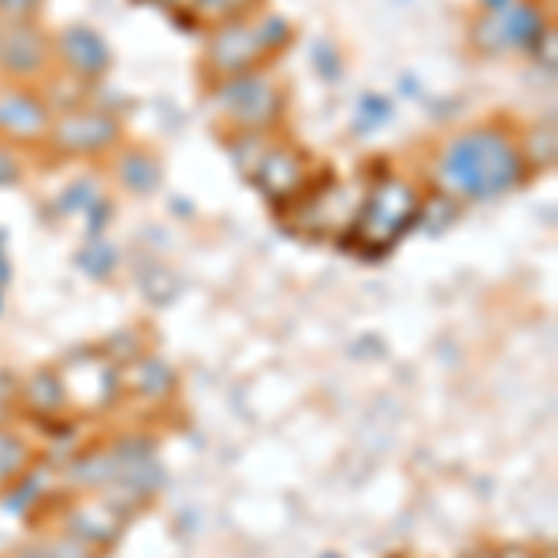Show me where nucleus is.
<instances>
[{"instance_id":"nucleus-1","label":"nucleus","mask_w":558,"mask_h":558,"mask_svg":"<svg viewBox=\"0 0 558 558\" xmlns=\"http://www.w3.org/2000/svg\"><path fill=\"white\" fill-rule=\"evenodd\" d=\"M533 175L518 142L499 128L462 131L439 149L436 179L439 191L465 202H495V197L525 186Z\"/></svg>"},{"instance_id":"nucleus-2","label":"nucleus","mask_w":558,"mask_h":558,"mask_svg":"<svg viewBox=\"0 0 558 558\" xmlns=\"http://www.w3.org/2000/svg\"><path fill=\"white\" fill-rule=\"evenodd\" d=\"M417 205H421V194L413 191L407 179L380 175L373 183V191L365 194L357 216L350 220L343 246H350L354 254H368V257L391 254V250L417 228Z\"/></svg>"},{"instance_id":"nucleus-3","label":"nucleus","mask_w":558,"mask_h":558,"mask_svg":"<svg viewBox=\"0 0 558 558\" xmlns=\"http://www.w3.org/2000/svg\"><path fill=\"white\" fill-rule=\"evenodd\" d=\"M551 31L544 4L539 0H507L495 12H481V20L473 23L470 38L481 52H536V45L544 41V34Z\"/></svg>"},{"instance_id":"nucleus-4","label":"nucleus","mask_w":558,"mask_h":558,"mask_svg":"<svg viewBox=\"0 0 558 558\" xmlns=\"http://www.w3.org/2000/svg\"><path fill=\"white\" fill-rule=\"evenodd\" d=\"M213 101L235 123V131H272L276 120L283 116V89L260 71L216 83Z\"/></svg>"},{"instance_id":"nucleus-5","label":"nucleus","mask_w":558,"mask_h":558,"mask_svg":"<svg viewBox=\"0 0 558 558\" xmlns=\"http://www.w3.org/2000/svg\"><path fill=\"white\" fill-rule=\"evenodd\" d=\"M49 146L60 157H101V153L116 149L123 138L120 120L105 108H71L49 128Z\"/></svg>"},{"instance_id":"nucleus-6","label":"nucleus","mask_w":558,"mask_h":558,"mask_svg":"<svg viewBox=\"0 0 558 558\" xmlns=\"http://www.w3.org/2000/svg\"><path fill=\"white\" fill-rule=\"evenodd\" d=\"M250 183L257 186L265 202H272L276 213H283L310 186V157L299 146H291V142H268L257 168L250 172Z\"/></svg>"},{"instance_id":"nucleus-7","label":"nucleus","mask_w":558,"mask_h":558,"mask_svg":"<svg viewBox=\"0 0 558 558\" xmlns=\"http://www.w3.org/2000/svg\"><path fill=\"white\" fill-rule=\"evenodd\" d=\"M265 60H268V49L257 38V26L246 20L216 26L209 45H205V71L216 75V83L250 75V71H257Z\"/></svg>"},{"instance_id":"nucleus-8","label":"nucleus","mask_w":558,"mask_h":558,"mask_svg":"<svg viewBox=\"0 0 558 558\" xmlns=\"http://www.w3.org/2000/svg\"><path fill=\"white\" fill-rule=\"evenodd\" d=\"M49 128H52V112L38 89H26V86L0 89V138L41 142Z\"/></svg>"},{"instance_id":"nucleus-9","label":"nucleus","mask_w":558,"mask_h":558,"mask_svg":"<svg viewBox=\"0 0 558 558\" xmlns=\"http://www.w3.org/2000/svg\"><path fill=\"white\" fill-rule=\"evenodd\" d=\"M49 57H52V45L41 34V26L4 23V31H0V71L8 78L26 83V78L41 75L49 68Z\"/></svg>"},{"instance_id":"nucleus-10","label":"nucleus","mask_w":558,"mask_h":558,"mask_svg":"<svg viewBox=\"0 0 558 558\" xmlns=\"http://www.w3.org/2000/svg\"><path fill=\"white\" fill-rule=\"evenodd\" d=\"M57 52H60V60H64L68 75L78 78V83H97V78L112 68V49H108L105 34L86 23H75V26H68V31H60Z\"/></svg>"},{"instance_id":"nucleus-11","label":"nucleus","mask_w":558,"mask_h":558,"mask_svg":"<svg viewBox=\"0 0 558 558\" xmlns=\"http://www.w3.org/2000/svg\"><path fill=\"white\" fill-rule=\"evenodd\" d=\"M64 521H68L71 536H78L83 544L101 551V547H112L116 539H120L123 525H128V514L101 499V502H83V507H75Z\"/></svg>"},{"instance_id":"nucleus-12","label":"nucleus","mask_w":558,"mask_h":558,"mask_svg":"<svg viewBox=\"0 0 558 558\" xmlns=\"http://www.w3.org/2000/svg\"><path fill=\"white\" fill-rule=\"evenodd\" d=\"M120 387H128L131 395H138V399H168V395L175 391V373L168 368L160 357H134L120 368Z\"/></svg>"},{"instance_id":"nucleus-13","label":"nucleus","mask_w":558,"mask_h":558,"mask_svg":"<svg viewBox=\"0 0 558 558\" xmlns=\"http://www.w3.org/2000/svg\"><path fill=\"white\" fill-rule=\"evenodd\" d=\"M116 179H120L123 191H131L134 197H149L165 183V165H160V157L149 149H128L116 160Z\"/></svg>"},{"instance_id":"nucleus-14","label":"nucleus","mask_w":558,"mask_h":558,"mask_svg":"<svg viewBox=\"0 0 558 558\" xmlns=\"http://www.w3.org/2000/svg\"><path fill=\"white\" fill-rule=\"evenodd\" d=\"M23 399H26V407H31V413H38V417H57V413L68 410L64 380H60V373H52V368H38V373L26 380Z\"/></svg>"},{"instance_id":"nucleus-15","label":"nucleus","mask_w":558,"mask_h":558,"mask_svg":"<svg viewBox=\"0 0 558 558\" xmlns=\"http://www.w3.org/2000/svg\"><path fill=\"white\" fill-rule=\"evenodd\" d=\"M257 4L260 0H179V12H186V26L197 23L223 26V23L246 20Z\"/></svg>"},{"instance_id":"nucleus-16","label":"nucleus","mask_w":558,"mask_h":558,"mask_svg":"<svg viewBox=\"0 0 558 558\" xmlns=\"http://www.w3.org/2000/svg\"><path fill=\"white\" fill-rule=\"evenodd\" d=\"M116 476H120V458H116L112 447L89 451L83 458H75V465H71V481L89 484V488H97V484H112Z\"/></svg>"},{"instance_id":"nucleus-17","label":"nucleus","mask_w":558,"mask_h":558,"mask_svg":"<svg viewBox=\"0 0 558 558\" xmlns=\"http://www.w3.org/2000/svg\"><path fill=\"white\" fill-rule=\"evenodd\" d=\"M521 157H525L529 172H539V168H551L555 157H558V138H555V128H533L525 131V142H521Z\"/></svg>"},{"instance_id":"nucleus-18","label":"nucleus","mask_w":558,"mask_h":558,"mask_svg":"<svg viewBox=\"0 0 558 558\" xmlns=\"http://www.w3.org/2000/svg\"><path fill=\"white\" fill-rule=\"evenodd\" d=\"M454 220H458V197L444 194V191H436L417 205V223H425L428 235H444Z\"/></svg>"},{"instance_id":"nucleus-19","label":"nucleus","mask_w":558,"mask_h":558,"mask_svg":"<svg viewBox=\"0 0 558 558\" xmlns=\"http://www.w3.org/2000/svg\"><path fill=\"white\" fill-rule=\"evenodd\" d=\"M268 142H272V138H268V131H235V138H228L231 160H235V168L246 179L257 168V160H260V153L268 149Z\"/></svg>"},{"instance_id":"nucleus-20","label":"nucleus","mask_w":558,"mask_h":558,"mask_svg":"<svg viewBox=\"0 0 558 558\" xmlns=\"http://www.w3.org/2000/svg\"><path fill=\"white\" fill-rule=\"evenodd\" d=\"M26 458H31V451H26V444L15 432L0 428V488H8L12 481H20L23 470H26Z\"/></svg>"},{"instance_id":"nucleus-21","label":"nucleus","mask_w":558,"mask_h":558,"mask_svg":"<svg viewBox=\"0 0 558 558\" xmlns=\"http://www.w3.org/2000/svg\"><path fill=\"white\" fill-rule=\"evenodd\" d=\"M391 116H395L391 97L365 94L362 101H357V112H354V134H376V128H384Z\"/></svg>"},{"instance_id":"nucleus-22","label":"nucleus","mask_w":558,"mask_h":558,"mask_svg":"<svg viewBox=\"0 0 558 558\" xmlns=\"http://www.w3.org/2000/svg\"><path fill=\"white\" fill-rule=\"evenodd\" d=\"M78 268H83V272L89 276V279H108L116 272V250L108 246V242H89L86 250H78Z\"/></svg>"},{"instance_id":"nucleus-23","label":"nucleus","mask_w":558,"mask_h":558,"mask_svg":"<svg viewBox=\"0 0 558 558\" xmlns=\"http://www.w3.org/2000/svg\"><path fill=\"white\" fill-rule=\"evenodd\" d=\"M254 26H257V38H260V45H265V49H268V57H272V52H279V49H287V41H291V34H294V26L287 23L283 15H276V12L257 15Z\"/></svg>"},{"instance_id":"nucleus-24","label":"nucleus","mask_w":558,"mask_h":558,"mask_svg":"<svg viewBox=\"0 0 558 558\" xmlns=\"http://www.w3.org/2000/svg\"><path fill=\"white\" fill-rule=\"evenodd\" d=\"M142 291H146L149 302L168 305V302H175V294L183 291V283H179V279L168 272V268H149L146 279H142Z\"/></svg>"},{"instance_id":"nucleus-25","label":"nucleus","mask_w":558,"mask_h":558,"mask_svg":"<svg viewBox=\"0 0 558 558\" xmlns=\"http://www.w3.org/2000/svg\"><path fill=\"white\" fill-rule=\"evenodd\" d=\"M101 197V191H97L94 179H78V183H71L64 194H60L57 209L60 213H78V209H89V205Z\"/></svg>"},{"instance_id":"nucleus-26","label":"nucleus","mask_w":558,"mask_h":558,"mask_svg":"<svg viewBox=\"0 0 558 558\" xmlns=\"http://www.w3.org/2000/svg\"><path fill=\"white\" fill-rule=\"evenodd\" d=\"M313 64H317L320 78H328V83H336L339 75H343V64H339V52L331 41H317L313 45Z\"/></svg>"},{"instance_id":"nucleus-27","label":"nucleus","mask_w":558,"mask_h":558,"mask_svg":"<svg viewBox=\"0 0 558 558\" xmlns=\"http://www.w3.org/2000/svg\"><path fill=\"white\" fill-rule=\"evenodd\" d=\"M38 495H41V476H26V481L20 484V488H8V495H4V507L20 514V510L31 507V499H38Z\"/></svg>"},{"instance_id":"nucleus-28","label":"nucleus","mask_w":558,"mask_h":558,"mask_svg":"<svg viewBox=\"0 0 558 558\" xmlns=\"http://www.w3.org/2000/svg\"><path fill=\"white\" fill-rule=\"evenodd\" d=\"M45 0H0V20L4 23H34Z\"/></svg>"},{"instance_id":"nucleus-29","label":"nucleus","mask_w":558,"mask_h":558,"mask_svg":"<svg viewBox=\"0 0 558 558\" xmlns=\"http://www.w3.org/2000/svg\"><path fill=\"white\" fill-rule=\"evenodd\" d=\"M45 555H49V558H97V547H89L78 536L68 533L64 539H57V544L45 547Z\"/></svg>"},{"instance_id":"nucleus-30","label":"nucleus","mask_w":558,"mask_h":558,"mask_svg":"<svg viewBox=\"0 0 558 558\" xmlns=\"http://www.w3.org/2000/svg\"><path fill=\"white\" fill-rule=\"evenodd\" d=\"M23 179V165H20V157H15L12 149L4 146V142H0V191H4V186H15Z\"/></svg>"},{"instance_id":"nucleus-31","label":"nucleus","mask_w":558,"mask_h":558,"mask_svg":"<svg viewBox=\"0 0 558 558\" xmlns=\"http://www.w3.org/2000/svg\"><path fill=\"white\" fill-rule=\"evenodd\" d=\"M89 223H86V231L89 235H101L105 231V223H108V213H112V202H108V197H97L94 205H89Z\"/></svg>"},{"instance_id":"nucleus-32","label":"nucleus","mask_w":558,"mask_h":558,"mask_svg":"<svg viewBox=\"0 0 558 558\" xmlns=\"http://www.w3.org/2000/svg\"><path fill=\"white\" fill-rule=\"evenodd\" d=\"M12 279V265H8V250H4V231H0V287Z\"/></svg>"},{"instance_id":"nucleus-33","label":"nucleus","mask_w":558,"mask_h":558,"mask_svg":"<svg viewBox=\"0 0 558 558\" xmlns=\"http://www.w3.org/2000/svg\"><path fill=\"white\" fill-rule=\"evenodd\" d=\"M138 4H160V8H172V12H179V0H138Z\"/></svg>"},{"instance_id":"nucleus-34","label":"nucleus","mask_w":558,"mask_h":558,"mask_svg":"<svg viewBox=\"0 0 558 558\" xmlns=\"http://www.w3.org/2000/svg\"><path fill=\"white\" fill-rule=\"evenodd\" d=\"M15 558H49V555H45V551H38V547H26V551H20V555H15Z\"/></svg>"},{"instance_id":"nucleus-35","label":"nucleus","mask_w":558,"mask_h":558,"mask_svg":"<svg viewBox=\"0 0 558 558\" xmlns=\"http://www.w3.org/2000/svg\"><path fill=\"white\" fill-rule=\"evenodd\" d=\"M481 4H484V12H495V8H502L507 0H481Z\"/></svg>"},{"instance_id":"nucleus-36","label":"nucleus","mask_w":558,"mask_h":558,"mask_svg":"<svg viewBox=\"0 0 558 558\" xmlns=\"http://www.w3.org/2000/svg\"><path fill=\"white\" fill-rule=\"evenodd\" d=\"M465 558H502V555H495V551H473V555H465Z\"/></svg>"},{"instance_id":"nucleus-37","label":"nucleus","mask_w":558,"mask_h":558,"mask_svg":"<svg viewBox=\"0 0 558 558\" xmlns=\"http://www.w3.org/2000/svg\"><path fill=\"white\" fill-rule=\"evenodd\" d=\"M320 558H343V555H336V551H328V555H320Z\"/></svg>"},{"instance_id":"nucleus-38","label":"nucleus","mask_w":558,"mask_h":558,"mask_svg":"<svg viewBox=\"0 0 558 558\" xmlns=\"http://www.w3.org/2000/svg\"><path fill=\"white\" fill-rule=\"evenodd\" d=\"M0 305H4V302H0Z\"/></svg>"}]
</instances>
